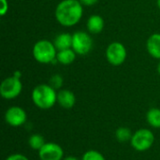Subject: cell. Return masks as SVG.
Returning a JSON list of instances; mask_svg holds the SVG:
<instances>
[{
  "label": "cell",
  "instance_id": "cell-14",
  "mask_svg": "<svg viewBox=\"0 0 160 160\" xmlns=\"http://www.w3.org/2000/svg\"><path fill=\"white\" fill-rule=\"evenodd\" d=\"M76 52L73 51L72 48L67 49V50H62L57 52L56 59L59 63L62 65H69L74 62L76 58Z\"/></svg>",
  "mask_w": 160,
  "mask_h": 160
},
{
  "label": "cell",
  "instance_id": "cell-17",
  "mask_svg": "<svg viewBox=\"0 0 160 160\" xmlns=\"http://www.w3.org/2000/svg\"><path fill=\"white\" fill-rule=\"evenodd\" d=\"M132 135L133 134L131 133V130L125 127L117 128L116 132H115V137H116L117 141L120 142H127L130 141L132 138Z\"/></svg>",
  "mask_w": 160,
  "mask_h": 160
},
{
  "label": "cell",
  "instance_id": "cell-23",
  "mask_svg": "<svg viewBox=\"0 0 160 160\" xmlns=\"http://www.w3.org/2000/svg\"><path fill=\"white\" fill-rule=\"evenodd\" d=\"M63 160H80L78 159L77 158H75V157H72V156H69V157H67V158H65Z\"/></svg>",
  "mask_w": 160,
  "mask_h": 160
},
{
  "label": "cell",
  "instance_id": "cell-4",
  "mask_svg": "<svg viewBox=\"0 0 160 160\" xmlns=\"http://www.w3.org/2000/svg\"><path fill=\"white\" fill-rule=\"evenodd\" d=\"M155 142V136L150 129L141 128L137 130L130 140L131 146L139 152H144L150 149Z\"/></svg>",
  "mask_w": 160,
  "mask_h": 160
},
{
  "label": "cell",
  "instance_id": "cell-16",
  "mask_svg": "<svg viewBox=\"0 0 160 160\" xmlns=\"http://www.w3.org/2000/svg\"><path fill=\"white\" fill-rule=\"evenodd\" d=\"M45 143V139L40 134H33L28 139V144L30 148H32L33 150L39 151Z\"/></svg>",
  "mask_w": 160,
  "mask_h": 160
},
{
  "label": "cell",
  "instance_id": "cell-9",
  "mask_svg": "<svg viewBox=\"0 0 160 160\" xmlns=\"http://www.w3.org/2000/svg\"><path fill=\"white\" fill-rule=\"evenodd\" d=\"M64 151L62 147L55 142H46L38 151L40 160H62Z\"/></svg>",
  "mask_w": 160,
  "mask_h": 160
},
{
  "label": "cell",
  "instance_id": "cell-12",
  "mask_svg": "<svg viewBox=\"0 0 160 160\" xmlns=\"http://www.w3.org/2000/svg\"><path fill=\"white\" fill-rule=\"evenodd\" d=\"M104 20L101 16L99 15H92L88 21H87V23H86V26H87V30L90 32V33H93V34H98V33H100L103 28H104Z\"/></svg>",
  "mask_w": 160,
  "mask_h": 160
},
{
  "label": "cell",
  "instance_id": "cell-19",
  "mask_svg": "<svg viewBox=\"0 0 160 160\" xmlns=\"http://www.w3.org/2000/svg\"><path fill=\"white\" fill-rule=\"evenodd\" d=\"M49 84L55 90L60 89L63 85V78L59 74H55L51 77Z\"/></svg>",
  "mask_w": 160,
  "mask_h": 160
},
{
  "label": "cell",
  "instance_id": "cell-11",
  "mask_svg": "<svg viewBox=\"0 0 160 160\" xmlns=\"http://www.w3.org/2000/svg\"><path fill=\"white\" fill-rule=\"evenodd\" d=\"M146 48L151 56L160 59V34H153L149 37L147 39Z\"/></svg>",
  "mask_w": 160,
  "mask_h": 160
},
{
  "label": "cell",
  "instance_id": "cell-8",
  "mask_svg": "<svg viewBox=\"0 0 160 160\" xmlns=\"http://www.w3.org/2000/svg\"><path fill=\"white\" fill-rule=\"evenodd\" d=\"M27 115L25 111L18 106L8 108L5 113V121L8 125L13 128H18L25 124Z\"/></svg>",
  "mask_w": 160,
  "mask_h": 160
},
{
  "label": "cell",
  "instance_id": "cell-21",
  "mask_svg": "<svg viewBox=\"0 0 160 160\" xmlns=\"http://www.w3.org/2000/svg\"><path fill=\"white\" fill-rule=\"evenodd\" d=\"M1 1V8H0V14L2 16H4L6 14V12L8 9V4L7 0H0Z\"/></svg>",
  "mask_w": 160,
  "mask_h": 160
},
{
  "label": "cell",
  "instance_id": "cell-24",
  "mask_svg": "<svg viewBox=\"0 0 160 160\" xmlns=\"http://www.w3.org/2000/svg\"><path fill=\"white\" fill-rule=\"evenodd\" d=\"M158 74L160 75V62L159 64H158Z\"/></svg>",
  "mask_w": 160,
  "mask_h": 160
},
{
  "label": "cell",
  "instance_id": "cell-15",
  "mask_svg": "<svg viewBox=\"0 0 160 160\" xmlns=\"http://www.w3.org/2000/svg\"><path fill=\"white\" fill-rule=\"evenodd\" d=\"M146 120L151 127L155 128H160V109L158 108L150 109L147 112Z\"/></svg>",
  "mask_w": 160,
  "mask_h": 160
},
{
  "label": "cell",
  "instance_id": "cell-20",
  "mask_svg": "<svg viewBox=\"0 0 160 160\" xmlns=\"http://www.w3.org/2000/svg\"><path fill=\"white\" fill-rule=\"evenodd\" d=\"M6 160H29L25 156L22 154H12L8 156Z\"/></svg>",
  "mask_w": 160,
  "mask_h": 160
},
{
  "label": "cell",
  "instance_id": "cell-22",
  "mask_svg": "<svg viewBox=\"0 0 160 160\" xmlns=\"http://www.w3.org/2000/svg\"><path fill=\"white\" fill-rule=\"evenodd\" d=\"M80 2L83 5V6H93L96 3L98 2V0H80Z\"/></svg>",
  "mask_w": 160,
  "mask_h": 160
},
{
  "label": "cell",
  "instance_id": "cell-18",
  "mask_svg": "<svg viewBox=\"0 0 160 160\" xmlns=\"http://www.w3.org/2000/svg\"><path fill=\"white\" fill-rule=\"evenodd\" d=\"M82 160H106L104 156L96 150H89L85 152L82 158Z\"/></svg>",
  "mask_w": 160,
  "mask_h": 160
},
{
  "label": "cell",
  "instance_id": "cell-3",
  "mask_svg": "<svg viewBox=\"0 0 160 160\" xmlns=\"http://www.w3.org/2000/svg\"><path fill=\"white\" fill-rule=\"evenodd\" d=\"M57 55L56 48L49 40H39L33 47V56L38 63L49 64L52 63Z\"/></svg>",
  "mask_w": 160,
  "mask_h": 160
},
{
  "label": "cell",
  "instance_id": "cell-5",
  "mask_svg": "<svg viewBox=\"0 0 160 160\" xmlns=\"http://www.w3.org/2000/svg\"><path fill=\"white\" fill-rule=\"evenodd\" d=\"M22 89L21 79L16 76L8 77L5 79L0 85V94L6 99H13L17 98Z\"/></svg>",
  "mask_w": 160,
  "mask_h": 160
},
{
  "label": "cell",
  "instance_id": "cell-1",
  "mask_svg": "<svg viewBox=\"0 0 160 160\" xmlns=\"http://www.w3.org/2000/svg\"><path fill=\"white\" fill-rule=\"evenodd\" d=\"M82 4L80 0H63L55 9V18L63 26H73L82 19Z\"/></svg>",
  "mask_w": 160,
  "mask_h": 160
},
{
  "label": "cell",
  "instance_id": "cell-2",
  "mask_svg": "<svg viewBox=\"0 0 160 160\" xmlns=\"http://www.w3.org/2000/svg\"><path fill=\"white\" fill-rule=\"evenodd\" d=\"M34 104L41 110H49L57 102V93L50 84H39L32 92Z\"/></svg>",
  "mask_w": 160,
  "mask_h": 160
},
{
  "label": "cell",
  "instance_id": "cell-10",
  "mask_svg": "<svg viewBox=\"0 0 160 160\" xmlns=\"http://www.w3.org/2000/svg\"><path fill=\"white\" fill-rule=\"evenodd\" d=\"M57 102L64 109H71L76 103V97L70 90L63 89L57 93Z\"/></svg>",
  "mask_w": 160,
  "mask_h": 160
},
{
  "label": "cell",
  "instance_id": "cell-25",
  "mask_svg": "<svg viewBox=\"0 0 160 160\" xmlns=\"http://www.w3.org/2000/svg\"><path fill=\"white\" fill-rule=\"evenodd\" d=\"M158 8H160V0H158Z\"/></svg>",
  "mask_w": 160,
  "mask_h": 160
},
{
  "label": "cell",
  "instance_id": "cell-7",
  "mask_svg": "<svg viewBox=\"0 0 160 160\" xmlns=\"http://www.w3.org/2000/svg\"><path fill=\"white\" fill-rule=\"evenodd\" d=\"M106 57L112 66H120L127 58V49L120 42H112L106 50Z\"/></svg>",
  "mask_w": 160,
  "mask_h": 160
},
{
  "label": "cell",
  "instance_id": "cell-13",
  "mask_svg": "<svg viewBox=\"0 0 160 160\" xmlns=\"http://www.w3.org/2000/svg\"><path fill=\"white\" fill-rule=\"evenodd\" d=\"M53 44L57 51L70 49L72 48V36L68 33H62L55 38Z\"/></svg>",
  "mask_w": 160,
  "mask_h": 160
},
{
  "label": "cell",
  "instance_id": "cell-6",
  "mask_svg": "<svg viewBox=\"0 0 160 160\" xmlns=\"http://www.w3.org/2000/svg\"><path fill=\"white\" fill-rule=\"evenodd\" d=\"M93 47V39L89 34L79 31L72 35V49L80 55L87 54Z\"/></svg>",
  "mask_w": 160,
  "mask_h": 160
}]
</instances>
